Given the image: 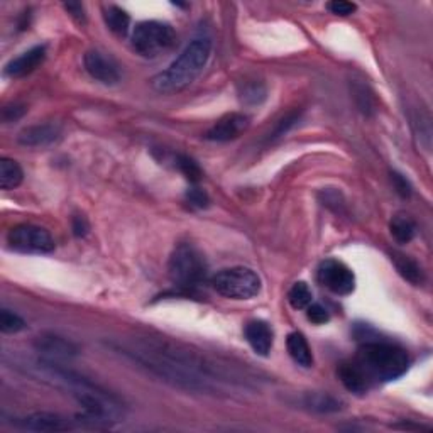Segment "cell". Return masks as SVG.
Returning <instances> with one entry per match:
<instances>
[{"mask_svg": "<svg viewBox=\"0 0 433 433\" xmlns=\"http://www.w3.org/2000/svg\"><path fill=\"white\" fill-rule=\"evenodd\" d=\"M112 347L161 381L191 393L216 394L222 393L227 382H237L224 366L171 340L147 337L131 344H112Z\"/></svg>", "mask_w": 433, "mask_h": 433, "instance_id": "1", "label": "cell"}, {"mask_svg": "<svg viewBox=\"0 0 433 433\" xmlns=\"http://www.w3.org/2000/svg\"><path fill=\"white\" fill-rule=\"evenodd\" d=\"M186 201L193 209H206L210 204V198L201 188H190L186 191Z\"/></svg>", "mask_w": 433, "mask_h": 433, "instance_id": "31", "label": "cell"}, {"mask_svg": "<svg viewBox=\"0 0 433 433\" xmlns=\"http://www.w3.org/2000/svg\"><path fill=\"white\" fill-rule=\"evenodd\" d=\"M391 236L394 237L396 242L399 244H408L413 241L414 234H417V225L409 216L407 215H396L389 224Z\"/></svg>", "mask_w": 433, "mask_h": 433, "instance_id": "21", "label": "cell"}, {"mask_svg": "<svg viewBox=\"0 0 433 433\" xmlns=\"http://www.w3.org/2000/svg\"><path fill=\"white\" fill-rule=\"evenodd\" d=\"M176 166H178L179 171L185 174V178L190 179L191 183L200 181L201 169L195 159L188 158V156H185V154H179V156H176Z\"/></svg>", "mask_w": 433, "mask_h": 433, "instance_id": "27", "label": "cell"}, {"mask_svg": "<svg viewBox=\"0 0 433 433\" xmlns=\"http://www.w3.org/2000/svg\"><path fill=\"white\" fill-rule=\"evenodd\" d=\"M176 44V32L161 21H146L132 32V48L144 58H158Z\"/></svg>", "mask_w": 433, "mask_h": 433, "instance_id": "5", "label": "cell"}, {"mask_svg": "<svg viewBox=\"0 0 433 433\" xmlns=\"http://www.w3.org/2000/svg\"><path fill=\"white\" fill-rule=\"evenodd\" d=\"M319 281L327 289L340 297L351 294L356 288V276L344 262L337 259H327L322 262L319 268Z\"/></svg>", "mask_w": 433, "mask_h": 433, "instance_id": "8", "label": "cell"}, {"mask_svg": "<svg viewBox=\"0 0 433 433\" xmlns=\"http://www.w3.org/2000/svg\"><path fill=\"white\" fill-rule=\"evenodd\" d=\"M337 372H339L340 381H342V384L349 391H351V393L364 394L366 391H369V388L372 386L369 379L366 377V374L362 372L361 367L357 366L356 361L340 364Z\"/></svg>", "mask_w": 433, "mask_h": 433, "instance_id": "16", "label": "cell"}, {"mask_svg": "<svg viewBox=\"0 0 433 433\" xmlns=\"http://www.w3.org/2000/svg\"><path fill=\"white\" fill-rule=\"evenodd\" d=\"M83 64H85V70L94 80L104 83V85H115L121 80V70H119V64L114 61V58L107 56L102 51H86L85 58H83Z\"/></svg>", "mask_w": 433, "mask_h": 433, "instance_id": "9", "label": "cell"}, {"mask_svg": "<svg viewBox=\"0 0 433 433\" xmlns=\"http://www.w3.org/2000/svg\"><path fill=\"white\" fill-rule=\"evenodd\" d=\"M354 361L361 367L364 374L374 382L394 381L408 371L409 359L404 349L382 340H367L359 347Z\"/></svg>", "mask_w": 433, "mask_h": 433, "instance_id": "3", "label": "cell"}, {"mask_svg": "<svg viewBox=\"0 0 433 433\" xmlns=\"http://www.w3.org/2000/svg\"><path fill=\"white\" fill-rule=\"evenodd\" d=\"M26 114V107L24 105H9V107H6L2 110V119L4 122H16L19 121V119H22V115Z\"/></svg>", "mask_w": 433, "mask_h": 433, "instance_id": "34", "label": "cell"}, {"mask_svg": "<svg viewBox=\"0 0 433 433\" xmlns=\"http://www.w3.org/2000/svg\"><path fill=\"white\" fill-rule=\"evenodd\" d=\"M86 230H89V224H86L85 216H75L73 219V232H75V236L83 237L86 234Z\"/></svg>", "mask_w": 433, "mask_h": 433, "instance_id": "36", "label": "cell"}, {"mask_svg": "<svg viewBox=\"0 0 433 433\" xmlns=\"http://www.w3.org/2000/svg\"><path fill=\"white\" fill-rule=\"evenodd\" d=\"M266 95H268L266 85L262 81H257V80L242 83L241 90H239L241 102L246 105H259L266 100Z\"/></svg>", "mask_w": 433, "mask_h": 433, "instance_id": "23", "label": "cell"}, {"mask_svg": "<svg viewBox=\"0 0 433 433\" xmlns=\"http://www.w3.org/2000/svg\"><path fill=\"white\" fill-rule=\"evenodd\" d=\"M391 181H393L396 191H398L403 198H408L412 195V185H409V181L403 176V174L393 171L391 173Z\"/></svg>", "mask_w": 433, "mask_h": 433, "instance_id": "33", "label": "cell"}, {"mask_svg": "<svg viewBox=\"0 0 433 433\" xmlns=\"http://www.w3.org/2000/svg\"><path fill=\"white\" fill-rule=\"evenodd\" d=\"M59 136L61 131L54 124H36L22 129L17 136V142L24 147H48L54 144Z\"/></svg>", "mask_w": 433, "mask_h": 433, "instance_id": "13", "label": "cell"}, {"mask_svg": "<svg viewBox=\"0 0 433 433\" xmlns=\"http://www.w3.org/2000/svg\"><path fill=\"white\" fill-rule=\"evenodd\" d=\"M34 349L48 361H66V359L78 356V347L71 340L54 334L39 335L34 340Z\"/></svg>", "mask_w": 433, "mask_h": 433, "instance_id": "12", "label": "cell"}, {"mask_svg": "<svg viewBox=\"0 0 433 433\" xmlns=\"http://www.w3.org/2000/svg\"><path fill=\"white\" fill-rule=\"evenodd\" d=\"M104 19L105 24L112 32L119 36L127 34L129 26H131V17H129V14L124 11V9L117 7V6H110L105 9L104 14Z\"/></svg>", "mask_w": 433, "mask_h": 433, "instance_id": "22", "label": "cell"}, {"mask_svg": "<svg viewBox=\"0 0 433 433\" xmlns=\"http://www.w3.org/2000/svg\"><path fill=\"white\" fill-rule=\"evenodd\" d=\"M303 404L315 413H335L342 408L337 398L327 393H307L303 396Z\"/></svg>", "mask_w": 433, "mask_h": 433, "instance_id": "19", "label": "cell"}, {"mask_svg": "<svg viewBox=\"0 0 433 433\" xmlns=\"http://www.w3.org/2000/svg\"><path fill=\"white\" fill-rule=\"evenodd\" d=\"M391 261H393L394 268L399 273V276L407 279L408 283H412V284L422 283L423 273L417 261H413L409 256L402 254V252H393V254H391Z\"/></svg>", "mask_w": 433, "mask_h": 433, "instance_id": "18", "label": "cell"}, {"mask_svg": "<svg viewBox=\"0 0 433 433\" xmlns=\"http://www.w3.org/2000/svg\"><path fill=\"white\" fill-rule=\"evenodd\" d=\"M244 335H246L247 344L251 345L252 351L257 356L266 357L271 352L273 347V330H271L269 324L262 320H252L249 322L244 329Z\"/></svg>", "mask_w": 433, "mask_h": 433, "instance_id": "15", "label": "cell"}, {"mask_svg": "<svg viewBox=\"0 0 433 433\" xmlns=\"http://www.w3.org/2000/svg\"><path fill=\"white\" fill-rule=\"evenodd\" d=\"M64 9H66L68 14H70L73 19H76L78 22H85L86 16H85V7H83V4L68 2V4H64Z\"/></svg>", "mask_w": 433, "mask_h": 433, "instance_id": "35", "label": "cell"}, {"mask_svg": "<svg viewBox=\"0 0 433 433\" xmlns=\"http://www.w3.org/2000/svg\"><path fill=\"white\" fill-rule=\"evenodd\" d=\"M46 58V48L44 46H36L31 48L29 51L22 53L21 56L11 59L4 68V73L9 78H22L32 73L39 64H43Z\"/></svg>", "mask_w": 433, "mask_h": 433, "instance_id": "14", "label": "cell"}, {"mask_svg": "<svg viewBox=\"0 0 433 433\" xmlns=\"http://www.w3.org/2000/svg\"><path fill=\"white\" fill-rule=\"evenodd\" d=\"M299 115H302L299 110H292V112L284 114L283 117L274 124L273 129H271V132L268 134V141H276L279 139V137H283L284 134H288V132L297 126V122L299 121Z\"/></svg>", "mask_w": 433, "mask_h": 433, "instance_id": "25", "label": "cell"}, {"mask_svg": "<svg viewBox=\"0 0 433 433\" xmlns=\"http://www.w3.org/2000/svg\"><path fill=\"white\" fill-rule=\"evenodd\" d=\"M288 354L298 366L312 367L313 366V354L310 345H308L305 335L299 332H292L287 339Z\"/></svg>", "mask_w": 433, "mask_h": 433, "instance_id": "17", "label": "cell"}, {"mask_svg": "<svg viewBox=\"0 0 433 433\" xmlns=\"http://www.w3.org/2000/svg\"><path fill=\"white\" fill-rule=\"evenodd\" d=\"M320 198H322V204H324L327 209L334 210V211H342L344 209V198H342V193L337 191V190H324L320 193Z\"/></svg>", "mask_w": 433, "mask_h": 433, "instance_id": "29", "label": "cell"}, {"mask_svg": "<svg viewBox=\"0 0 433 433\" xmlns=\"http://www.w3.org/2000/svg\"><path fill=\"white\" fill-rule=\"evenodd\" d=\"M14 427L29 432H66L71 430L73 423L58 413L39 412L14 420Z\"/></svg>", "mask_w": 433, "mask_h": 433, "instance_id": "11", "label": "cell"}, {"mask_svg": "<svg viewBox=\"0 0 433 433\" xmlns=\"http://www.w3.org/2000/svg\"><path fill=\"white\" fill-rule=\"evenodd\" d=\"M307 319L315 325H324L330 320V315L319 303H310V305L307 307Z\"/></svg>", "mask_w": 433, "mask_h": 433, "instance_id": "30", "label": "cell"}, {"mask_svg": "<svg viewBox=\"0 0 433 433\" xmlns=\"http://www.w3.org/2000/svg\"><path fill=\"white\" fill-rule=\"evenodd\" d=\"M312 299H313V293L305 281H298V283H294L288 293V302L294 310H303V308H307L312 303Z\"/></svg>", "mask_w": 433, "mask_h": 433, "instance_id": "24", "label": "cell"}, {"mask_svg": "<svg viewBox=\"0 0 433 433\" xmlns=\"http://www.w3.org/2000/svg\"><path fill=\"white\" fill-rule=\"evenodd\" d=\"M24 173L22 168L17 164V161L2 158L0 159V188L2 190H14L22 183Z\"/></svg>", "mask_w": 433, "mask_h": 433, "instance_id": "20", "label": "cell"}, {"mask_svg": "<svg viewBox=\"0 0 433 433\" xmlns=\"http://www.w3.org/2000/svg\"><path fill=\"white\" fill-rule=\"evenodd\" d=\"M211 56V41L209 38H195L178 54V58L153 78V89L159 94H174L190 86Z\"/></svg>", "mask_w": 433, "mask_h": 433, "instance_id": "2", "label": "cell"}, {"mask_svg": "<svg viewBox=\"0 0 433 433\" xmlns=\"http://www.w3.org/2000/svg\"><path fill=\"white\" fill-rule=\"evenodd\" d=\"M169 278L183 292H193L205 283L209 264L205 256L191 244H179L168 262Z\"/></svg>", "mask_w": 433, "mask_h": 433, "instance_id": "4", "label": "cell"}, {"mask_svg": "<svg viewBox=\"0 0 433 433\" xmlns=\"http://www.w3.org/2000/svg\"><path fill=\"white\" fill-rule=\"evenodd\" d=\"M249 117L244 114L232 112L225 114L224 117H220L209 131H206L205 137L209 141L214 142H229L241 137L244 132L249 129Z\"/></svg>", "mask_w": 433, "mask_h": 433, "instance_id": "10", "label": "cell"}, {"mask_svg": "<svg viewBox=\"0 0 433 433\" xmlns=\"http://www.w3.org/2000/svg\"><path fill=\"white\" fill-rule=\"evenodd\" d=\"M26 329V322L21 319L17 313H14L7 308L0 312V330L4 334H17V332Z\"/></svg>", "mask_w": 433, "mask_h": 433, "instance_id": "26", "label": "cell"}, {"mask_svg": "<svg viewBox=\"0 0 433 433\" xmlns=\"http://www.w3.org/2000/svg\"><path fill=\"white\" fill-rule=\"evenodd\" d=\"M211 284L216 293L230 299H251L261 292V278L244 266L219 271L211 278Z\"/></svg>", "mask_w": 433, "mask_h": 433, "instance_id": "6", "label": "cell"}, {"mask_svg": "<svg viewBox=\"0 0 433 433\" xmlns=\"http://www.w3.org/2000/svg\"><path fill=\"white\" fill-rule=\"evenodd\" d=\"M327 9H329L332 14H335V16L345 17L356 12L357 6L352 2H347V0H334V2H330L329 6H327Z\"/></svg>", "mask_w": 433, "mask_h": 433, "instance_id": "32", "label": "cell"}, {"mask_svg": "<svg viewBox=\"0 0 433 433\" xmlns=\"http://www.w3.org/2000/svg\"><path fill=\"white\" fill-rule=\"evenodd\" d=\"M354 99H356L357 107L362 110L364 114H372L374 112V99L367 90V86L364 85H354Z\"/></svg>", "mask_w": 433, "mask_h": 433, "instance_id": "28", "label": "cell"}, {"mask_svg": "<svg viewBox=\"0 0 433 433\" xmlns=\"http://www.w3.org/2000/svg\"><path fill=\"white\" fill-rule=\"evenodd\" d=\"M7 242L14 251L26 252V254H48L54 249L51 234L43 227L31 224H21L11 229Z\"/></svg>", "mask_w": 433, "mask_h": 433, "instance_id": "7", "label": "cell"}]
</instances>
